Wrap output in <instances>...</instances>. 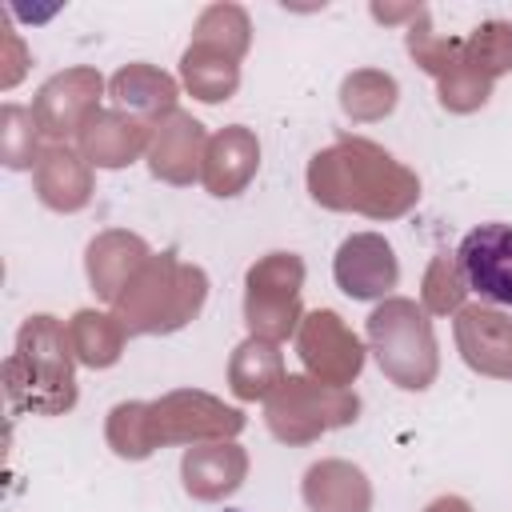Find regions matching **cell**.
Masks as SVG:
<instances>
[{
    "label": "cell",
    "mask_w": 512,
    "mask_h": 512,
    "mask_svg": "<svg viewBox=\"0 0 512 512\" xmlns=\"http://www.w3.org/2000/svg\"><path fill=\"white\" fill-rule=\"evenodd\" d=\"M468 292L512 308V224H480L456 248Z\"/></svg>",
    "instance_id": "1"
}]
</instances>
